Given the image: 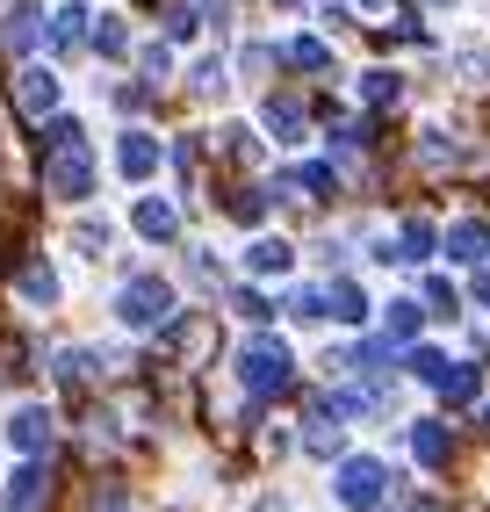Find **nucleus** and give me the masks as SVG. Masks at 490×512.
Instances as JSON below:
<instances>
[{
	"label": "nucleus",
	"mask_w": 490,
	"mask_h": 512,
	"mask_svg": "<svg viewBox=\"0 0 490 512\" xmlns=\"http://www.w3.org/2000/svg\"><path fill=\"white\" fill-rule=\"evenodd\" d=\"M390 484H397V476L382 469L375 455H346L339 462V505L346 512H382V505H390Z\"/></svg>",
	"instance_id": "4"
},
{
	"label": "nucleus",
	"mask_w": 490,
	"mask_h": 512,
	"mask_svg": "<svg viewBox=\"0 0 490 512\" xmlns=\"http://www.w3.org/2000/svg\"><path fill=\"white\" fill-rule=\"evenodd\" d=\"M231 311H238V318H253V325H267V318H274L260 289H231Z\"/></svg>",
	"instance_id": "32"
},
{
	"label": "nucleus",
	"mask_w": 490,
	"mask_h": 512,
	"mask_svg": "<svg viewBox=\"0 0 490 512\" xmlns=\"http://www.w3.org/2000/svg\"><path fill=\"white\" fill-rule=\"evenodd\" d=\"M274 8H303V0H274Z\"/></svg>",
	"instance_id": "38"
},
{
	"label": "nucleus",
	"mask_w": 490,
	"mask_h": 512,
	"mask_svg": "<svg viewBox=\"0 0 490 512\" xmlns=\"http://www.w3.org/2000/svg\"><path fill=\"white\" fill-rule=\"evenodd\" d=\"M483 426H490V404H483Z\"/></svg>",
	"instance_id": "40"
},
{
	"label": "nucleus",
	"mask_w": 490,
	"mask_h": 512,
	"mask_svg": "<svg viewBox=\"0 0 490 512\" xmlns=\"http://www.w3.org/2000/svg\"><path fill=\"white\" fill-rule=\"evenodd\" d=\"M476 303H483V311H490V267H483V275H476V289H469Z\"/></svg>",
	"instance_id": "37"
},
{
	"label": "nucleus",
	"mask_w": 490,
	"mask_h": 512,
	"mask_svg": "<svg viewBox=\"0 0 490 512\" xmlns=\"http://www.w3.org/2000/svg\"><path fill=\"white\" fill-rule=\"evenodd\" d=\"M15 109L29 123L58 116V73H51V65H22V73H15Z\"/></svg>",
	"instance_id": "5"
},
{
	"label": "nucleus",
	"mask_w": 490,
	"mask_h": 512,
	"mask_svg": "<svg viewBox=\"0 0 490 512\" xmlns=\"http://www.w3.org/2000/svg\"><path fill=\"white\" fill-rule=\"evenodd\" d=\"M440 246H447V260H483L490 231H483V224H447V238H440Z\"/></svg>",
	"instance_id": "22"
},
{
	"label": "nucleus",
	"mask_w": 490,
	"mask_h": 512,
	"mask_svg": "<svg viewBox=\"0 0 490 512\" xmlns=\"http://www.w3.org/2000/svg\"><path fill=\"white\" fill-rule=\"evenodd\" d=\"M426 303H433L440 318H454V311H462V296H454V282H447V275H433V282H426Z\"/></svg>",
	"instance_id": "33"
},
{
	"label": "nucleus",
	"mask_w": 490,
	"mask_h": 512,
	"mask_svg": "<svg viewBox=\"0 0 490 512\" xmlns=\"http://www.w3.org/2000/svg\"><path fill=\"white\" fill-rule=\"evenodd\" d=\"M44 195L58 202H87L94 195V152H87V130L80 123H51V138H44Z\"/></svg>",
	"instance_id": "1"
},
{
	"label": "nucleus",
	"mask_w": 490,
	"mask_h": 512,
	"mask_svg": "<svg viewBox=\"0 0 490 512\" xmlns=\"http://www.w3.org/2000/svg\"><path fill=\"white\" fill-rule=\"evenodd\" d=\"M440 253V231L426 224V217H404V231H397V253L390 260H404V267H426Z\"/></svg>",
	"instance_id": "12"
},
{
	"label": "nucleus",
	"mask_w": 490,
	"mask_h": 512,
	"mask_svg": "<svg viewBox=\"0 0 490 512\" xmlns=\"http://www.w3.org/2000/svg\"><path fill=\"white\" fill-rule=\"evenodd\" d=\"M87 44H94L101 58H130V29H123L116 15H101V22H94V37H87Z\"/></svg>",
	"instance_id": "24"
},
{
	"label": "nucleus",
	"mask_w": 490,
	"mask_h": 512,
	"mask_svg": "<svg viewBox=\"0 0 490 512\" xmlns=\"http://www.w3.org/2000/svg\"><path fill=\"white\" fill-rule=\"evenodd\" d=\"M325 318H339V325H361V318H368V296H361V282H346V275H339V282L325 289Z\"/></svg>",
	"instance_id": "18"
},
{
	"label": "nucleus",
	"mask_w": 490,
	"mask_h": 512,
	"mask_svg": "<svg viewBox=\"0 0 490 512\" xmlns=\"http://www.w3.org/2000/svg\"><path fill=\"white\" fill-rule=\"evenodd\" d=\"M289 267H296L289 238H253V246H245V275H289Z\"/></svg>",
	"instance_id": "14"
},
{
	"label": "nucleus",
	"mask_w": 490,
	"mask_h": 512,
	"mask_svg": "<svg viewBox=\"0 0 490 512\" xmlns=\"http://www.w3.org/2000/svg\"><path fill=\"white\" fill-rule=\"evenodd\" d=\"M411 455L426 462V469H447V455H454L447 426H440V419H418V426H411Z\"/></svg>",
	"instance_id": "15"
},
{
	"label": "nucleus",
	"mask_w": 490,
	"mask_h": 512,
	"mask_svg": "<svg viewBox=\"0 0 490 512\" xmlns=\"http://www.w3.org/2000/svg\"><path fill=\"white\" fill-rule=\"evenodd\" d=\"M51 433H58V419L44 412V404H15V412H8V448L15 455H44Z\"/></svg>",
	"instance_id": "6"
},
{
	"label": "nucleus",
	"mask_w": 490,
	"mask_h": 512,
	"mask_svg": "<svg viewBox=\"0 0 490 512\" xmlns=\"http://www.w3.org/2000/svg\"><path fill=\"white\" fill-rule=\"evenodd\" d=\"M44 37H51V51H80V44L94 37V15L80 8V0H65V8H51V22H44Z\"/></svg>",
	"instance_id": "9"
},
{
	"label": "nucleus",
	"mask_w": 490,
	"mask_h": 512,
	"mask_svg": "<svg viewBox=\"0 0 490 512\" xmlns=\"http://www.w3.org/2000/svg\"><path fill=\"white\" fill-rule=\"evenodd\" d=\"M51 498V469L37 462V455H22V469L8 476V491H0V505H8V512H37Z\"/></svg>",
	"instance_id": "8"
},
{
	"label": "nucleus",
	"mask_w": 490,
	"mask_h": 512,
	"mask_svg": "<svg viewBox=\"0 0 490 512\" xmlns=\"http://www.w3.org/2000/svg\"><path fill=\"white\" fill-rule=\"evenodd\" d=\"M418 159H426V166L454 159V138H447V130H426V145H418Z\"/></svg>",
	"instance_id": "36"
},
{
	"label": "nucleus",
	"mask_w": 490,
	"mask_h": 512,
	"mask_svg": "<svg viewBox=\"0 0 490 512\" xmlns=\"http://www.w3.org/2000/svg\"><path fill=\"white\" fill-rule=\"evenodd\" d=\"M159 138H152V130H123V138H116V174L123 181H152L159 174Z\"/></svg>",
	"instance_id": "7"
},
{
	"label": "nucleus",
	"mask_w": 490,
	"mask_h": 512,
	"mask_svg": "<svg viewBox=\"0 0 490 512\" xmlns=\"http://www.w3.org/2000/svg\"><path fill=\"white\" fill-rule=\"evenodd\" d=\"M15 289H22V303H29V311H51V303H58V275H51L44 260H29L22 275H15Z\"/></svg>",
	"instance_id": "17"
},
{
	"label": "nucleus",
	"mask_w": 490,
	"mask_h": 512,
	"mask_svg": "<svg viewBox=\"0 0 490 512\" xmlns=\"http://www.w3.org/2000/svg\"><path fill=\"white\" fill-rule=\"evenodd\" d=\"M116 318H123L130 332H159V325L173 318V282H166V275H130V282L116 289Z\"/></svg>",
	"instance_id": "3"
},
{
	"label": "nucleus",
	"mask_w": 490,
	"mask_h": 512,
	"mask_svg": "<svg viewBox=\"0 0 490 512\" xmlns=\"http://www.w3.org/2000/svg\"><path fill=\"white\" fill-rule=\"evenodd\" d=\"M454 73L469 87H490V51H454Z\"/></svg>",
	"instance_id": "29"
},
{
	"label": "nucleus",
	"mask_w": 490,
	"mask_h": 512,
	"mask_svg": "<svg viewBox=\"0 0 490 512\" xmlns=\"http://www.w3.org/2000/svg\"><path fill=\"white\" fill-rule=\"evenodd\" d=\"M411 375L440 390V375H447V354H433V347H411Z\"/></svg>",
	"instance_id": "28"
},
{
	"label": "nucleus",
	"mask_w": 490,
	"mask_h": 512,
	"mask_svg": "<svg viewBox=\"0 0 490 512\" xmlns=\"http://www.w3.org/2000/svg\"><path fill=\"white\" fill-rule=\"evenodd\" d=\"M73 246H80L87 260H101V253H109V224H94V217H80V224H73Z\"/></svg>",
	"instance_id": "27"
},
{
	"label": "nucleus",
	"mask_w": 490,
	"mask_h": 512,
	"mask_svg": "<svg viewBox=\"0 0 490 512\" xmlns=\"http://www.w3.org/2000/svg\"><path fill=\"white\" fill-rule=\"evenodd\" d=\"M260 123L274 130V145H303V101H296V94H267Z\"/></svg>",
	"instance_id": "11"
},
{
	"label": "nucleus",
	"mask_w": 490,
	"mask_h": 512,
	"mask_svg": "<svg viewBox=\"0 0 490 512\" xmlns=\"http://www.w3.org/2000/svg\"><path fill=\"white\" fill-rule=\"evenodd\" d=\"M289 181H296L303 195H332V188H339V174H332V166H325V159H303V166H296V174H289Z\"/></svg>",
	"instance_id": "25"
},
{
	"label": "nucleus",
	"mask_w": 490,
	"mask_h": 512,
	"mask_svg": "<svg viewBox=\"0 0 490 512\" xmlns=\"http://www.w3.org/2000/svg\"><path fill=\"white\" fill-rule=\"evenodd\" d=\"M195 29H202V22H195V8H166V37H173V44H188Z\"/></svg>",
	"instance_id": "35"
},
{
	"label": "nucleus",
	"mask_w": 490,
	"mask_h": 512,
	"mask_svg": "<svg viewBox=\"0 0 490 512\" xmlns=\"http://www.w3.org/2000/svg\"><path fill=\"white\" fill-rule=\"evenodd\" d=\"M418 325H426V311H418V303H390V311H382V339H390V347H411Z\"/></svg>",
	"instance_id": "20"
},
{
	"label": "nucleus",
	"mask_w": 490,
	"mask_h": 512,
	"mask_svg": "<svg viewBox=\"0 0 490 512\" xmlns=\"http://www.w3.org/2000/svg\"><path fill=\"white\" fill-rule=\"evenodd\" d=\"M289 318L318 325V318H325V289H296V296H289Z\"/></svg>",
	"instance_id": "30"
},
{
	"label": "nucleus",
	"mask_w": 490,
	"mask_h": 512,
	"mask_svg": "<svg viewBox=\"0 0 490 512\" xmlns=\"http://www.w3.org/2000/svg\"><path fill=\"white\" fill-rule=\"evenodd\" d=\"M361 8H390V0H361Z\"/></svg>",
	"instance_id": "39"
},
{
	"label": "nucleus",
	"mask_w": 490,
	"mask_h": 512,
	"mask_svg": "<svg viewBox=\"0 0 490 512\" xmlns=\"http://www.w3.org/2000/svg\"><path fill=\"white\" fill-rule=\"evenodd\" d=\"M224 87H231L224 58H202V65H195V94H224Z\"/></svg>",
	"instance_id": "31"
},
{
	"label": "nucleus",
	"mask_w": 490,
	"mask_h": 512,
	"mask_svg": "<svg viewBox=\"0 0 490 512\" xmlns=\"http://www.w3.org/2000/svg\"><path fill=\"white\" fill-rule=\"evenodd\" d=\"M289 375H296V361H289L282 339L253 332V339L238 347V383H245V397H282V390H289Z\"/></svg>",
	"instance_id": "2"
},
{
	"label": "nucleus",
	"mask_w": 490,
	"mask_h": 512,
	"mask_svg": "<svg viewBox=\"0 0 490 512\" xmlns=\"http://www.w3.org/2000/svg\"><path fill=\"white\" fill-rule=\"evenodd\" d=\"M303 448H310V455H339V448H346V426H339L332 404H318V412L303 419Z\"/></svg>",
	"instance_id": "13"
},
{
	"label": "nucleus",
	"mask_w": 490,
	"mask_h": 512,
	"mask_svg": "<svg viewBox=\"0 0 490 512\" xmlns=\"http://www.w3.org/2000/svg\"><path fill=\"white\" fill-rule=\"evenodd\" d=\"M130 224H137V238H152V246H166V238H181V210H173L166 195H145L130 210Z\"/></svg>",
	"instance_id": "10"
},
{
	"label": "nucleus",
	"mask_w": 490,
	"mask_h": 512,
	"mask_svg": "<svg viewBox=\"0 0 490 512\" xmlns=\"http://www.w3.org/2000/svg\"><path fill=\"white\" fill-rule=\"evenodd\" d=\"M224 210H231L238 224H260V217H267V188H231Z\"/></svg>",
	"instance_id": "26"
},
{
	"label": "nucleus",
	"mask_w": 490,
	"mask_h": 512,
	"mask_svg": "<svg viewBox=\"0 0 490 512\" xmlns=\"http://www.w3.org/2000/svg\"><path fill=\"white\" fill-rule=\"evenodd\" d=\"M361 101H368V109H397V101H404V80L390 73V65H375V73H361Z\"/></svg>",
	"instance_id": "21"
},
{
	"label": "nucleus",
	"mask_w": 490,
	"mask_h": 512,
	"mask_svg": "<svg viewBox=\"0 0 490 512\" xmlns=\"http://www.w3.org/2000/svg\"><path fill=\"white\" fill-rule=\"evenodd\" d=\"M440 397H447V404H476V397H483V368H469V361H447V375H440Z\"/></svg>",
	"instance_id": "19"
},
{
	"label": "nucleus",
	"mask_w": 490,
	"mask_h": 512,
	"mask_svg": "<svg viewBox=\"0 0 490 512\" xmlns=\"http://www.w3.org/2000/svg\"><path fill=\"white\" fill-rule=\"evenodd\" d=\"M282 58L296 65V73H332V44H325V37H296Z\"/></svg>",
	"instance_id": "23"
},
{
	"label": "nucleus",
	"mask_w": 490,
	"mask_h": 512,
	"mask_svg": "<svg viewBox=\"0 0 490 512\" xmlns=\"http://www.w3.org/2000/svg\"><path fill=\"white\" fill-rule=\"evenodd\" d=\"M0 44H8V51H37V44H44V15H37V8H8Z\"/></svg>",
	"instance_id": "16"
},
{
	"label": "nucleus",
	"mask_w": 490,
	"mask_h": 512,
	"mask_svg": "<svg viewBox=\"0 0 490 512\" xmlns=\"http://www.w3.org/2000/svg\"><path fill=\"white\" fill-rule=\"evenodd\" d=\"M137 65H145V80L159 87V80L173 73V51H166V44H145V51H137Z\"/></svg>",
	"instance_id": "34"
}]
</instances>
